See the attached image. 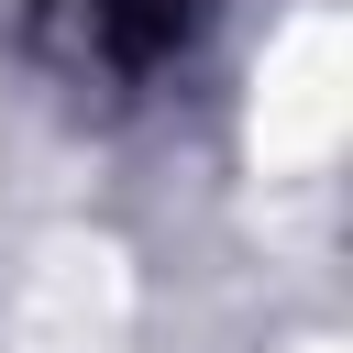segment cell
Returning <instances> with one entry per match:
<instances>
[{
  "label": "cell",
  "mask_w": 353,
  "mask_h": 353,
  "mask_svg": "<svg viewBox=\"0 0 353 353\" xmlns=\"http://www.w3.org/2000/svg\"><path fill=\"white\" fill-rule=\"evenodd\" d=\"M210 11L221 0H11V33L66 88H143L210 33Z\"/></svg>",
  "instance_id": "1"
}]
</instances>
